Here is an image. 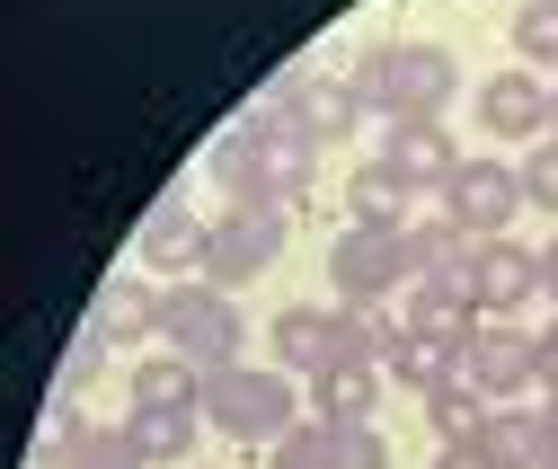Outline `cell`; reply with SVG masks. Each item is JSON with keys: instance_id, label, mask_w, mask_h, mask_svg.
<instances>
[{"instance_id": "6da1fadb", "label": "cell", "mask_w": 558, "mask_h": 469, "mask_svg": "<svg viewBox=\"0 0 558 469\" xmlns=\"http://www.w3.org/2000/svg\"><path fill=\"white\" fill-rule=\"evenodd\" d=\"M345 81H355L364 115H381V124H444V107H452V89H461V62H452L444 45H426V36H390V45H373Z\"/></svg>"}, {"instance_id": "7a4b0ae2", "label": "cell", "mask_w": 558, "mask_h": 469, "mask_svg": "<svg viewBox=\"0 0 558 469\" xmlns=\"http://www.w3.org/2000/svg\"><path fill=\"white\" fill-rule=\"evenodd\" d=\"M204 425L231 434V443H284L302 425V398H293V372L284 363H231V372H204Z\"/></svg>"}, {"instance_id": "3957f363", "label": "cell", "mask_w": 558, "mask_h": 469, "mask_svg": "<svg viewBox=\"0 0 558 469\" xmlns=\"http://www.w3.org/2000/svg\"><path fill=\"white\" fill-rule=\"evenodd\" d=\"M160 337H169V355H186L195 372H231V355L248 346V328H240V310H231L222 284H169Z\"/></svg>"}, {"instance_id": "277c9868", "label": "cell", "mask_w": 558, "mask_h": 469, "mask_svg": "<svg viewBox=\"0 0 558 469\" xmlns=\"http://www.w3.org/2000/svg\"><path fill=\"white\" fill-rule=\"evenodd\" d=\"M293 239V205H231L214 213V248H204V284H257L275 257H284Z\"/></svg>"}, {"instance_id": "5b68a950", "label": "cell", "mask_w": 558, "mask_h": 469, "mask_svg": "<svg viewBox=\"0 0 558 469\" xmlns=\"http://www.w3.org/2000/svg\"><path fill=\"white\" fill-rule=\"evenodd\" d=\"M461 381L487 398V408H514V398L541 381V337H523V328H506V319H478L470 346H461Z\"/></svg>"}, {"instance_id": "8992f818", "label": "cell", "mask_w": 558, "mask_h": 469, "mask_svg": "<svg viewBox=\"0 0 558 469\" xmlns=\"http://www.w3.org/2000/svg\"><path fill=\"white\" fill-rule=\"evenodd\" d=\"M328 284H337V301H390V293H408V248H399V231L345 222V231L328 239Z\"/></svg>"}, {"instance_id": "52a82bcc", "label": "cell", "mask_w": 558, "mask_h": 469, "mask_svg": "<svg viewBox=\"0 0 558 469\" xmlns=\"http://www.w3.org/2000/svg\"><path fill=\"white\" fill-rule=\"evenodd\" d=\"M514 213H523V177L506 160H461V177L444 186V222H461L470 239H506Z\"/></svg>"}, {"instance_id": "ba28073f", "label": "cell", "mask_w": 558, "mask_h": 469, "mask_svg": "<svg viewBox=\"0 0 558 469\" xmlns=\"http://www.w3.org/2000/svg\"><path fill=\"white\" fill-rule=\"evenodd\" d=\"M461 293L487 310V319H514L532 293H541V248H514V239H478L470 248V275Z\"/></svg>"}, {"instance_id": "9c48e42d", "label": "cell", "mask_w": 558, "mask_h": 469, "mask_svg": "<svg viewBox=\"0 0 558 469\" xmlns=\"http://www.w3.org/2000/svg\"><path fill=\"white\" fill-rule=\"evenodd\" d=\"M373 160H381V169H390V177H399L408 195H444V186L461 177V160H470V151L452 143L444 124H390Z\"/></svg>"}, {"instance_id": "30bf717a", "label": "cell", "mask_w": 558, "mask_h": 469, "mask_svg": "<svg viewBox=\"0 0 558 469\" xmlns=\"http://www.w3.org/2000/svg\"><path fill=\"white\" fill-rule=\"evenodd\" d=\"M204 248H214V222H195V205H151L143 231H133V266L143 275H204Z\"/></svg>"}, {"instance_id": "8fae6325", "label": "cell", "mask_w": 558, "mask_h": 469, "mask_svg": "<svg viewBox=\"0 0 558 469\" xmlns=\"http://www.w3.org/2000/svg\"><path fill=\"white\" fill-rule=\"evenodd\" d=\"M478 124L497 143H541L549 133V81L541 72H487L478 81Z\"/></svg>"}, {"instance_id": "7c38bea8", "label": "cell", "mask_w": 558, "mask_h": 469, "mask_svg": "<svg viewBox=\"0 0 558 469\" xmlns=\"http://www.w3.org/2000/svg\"><path fill=\"white\" fill-rule=\"evenodd\" d=\"M160 284H143V275H116V284H98V301H89V337L98 346H143V337H160Z\"/></svg>"}, {"instance_id": "4fadbf2b", "label": "cell", "mask_w": 558, "mask_h": 469, "mask_svg": "<svg viewBox=\"0 0 558 469\" xmlns=\"http://www.w3.org/2000/svg\"><path fill=\"white\" fill-rule=\"evenodd\" d=\"M408 337H426V346H470V328H478V301L444 275H408Z\"/></svg>"}, {"instance_id": "5bb4252c", "label": "cell", "mask_w": 558, "mask_h": 469, "mask_svg": "<svg viewBox=\"0 0 558 469\" xmlns=\"http://www.w3.org/2000/svg\"><path fill=\"white\" fill-rule=\"evenodd\" d=\"M266 355L284 363V372H328V363H337V310H319V301L275 310V328H266Z\"/></svg>"}, {"instance_id": "9a60e30c", "label": "cell", "mask_w": 558, "mask_h": 469, "mask_svg": "<svg viewBox=\"0 0 558 469\" xmlns=\"http://www.w3.org/2000/svg\"><path fill=\"white\" fill-rule=\"evenodd\" d=\"M311 408H319V425H373L381 363H328V372H311Z\"/></svg>"}, {"instance_id": "2e32d148", "label": "cell", "mask_w": 558, "mask_h": 469, "mask_svg": "<svg viewBox=\"0 0 558 469\" xmlns=\"http://www.w3.org/2000/svg\"><path fill=\"white\" fill-rule=\"evenodd\" d=\"M133 452L151 469H195V434H204V408H133L124 417Z\"/></svg>"}, {"instance_id": "e0dca14e", "label": "cell", "mask_w": 558, "mask_h": 469, "mask_svg": "<svg viewBox=\"0 0 558 469\" xmlns=\"http://www.w3.org/2000/svg\"><path fill=\"white\" fill-rule=\"evenodd\" d=\"M399 248H408V275H444V284H461L478 239H470L461 222H444V213H416V222L399 231Z\"/></svg>"}, {"instance_id": "ac0fdd59", "label": "cell", "mask_w": 558, "mask_h": 469, "mask_svg": "<svg viewBox=\"0 0 558 469\" xmlns=\"http://www.w3.org/2000/svg\"><path fill=\"white\" fill-rule=\"evenodd\" d=\"M408 328L390 319V301H337V363H390Z\"/></svg>"}, {"instance_id": "d6986e66", "label": "cell", "mask_w": 558, "mask_h": 469, "mask_svg": "<svg viewBox=\"0 0 558 469\" xmlns=\"http://www.w3.org/2000/svg\"><path fill=\"white\" fill-rule=\"evenodd\" d=\"M541 443H549V434H541L532 408H487V425H478L470 452H478L487 469H541Z\"/></svg>"}, {"instance_id": "ffe728a7", "label": "cell", "mask_w": 558, "mask_h": 469, "mask_svg": "<svg viewBox=\"0 0 558 469\" xmlns=\"http://www.w3.org/2000/svg\"><path fill=\"white\" fill-rule=\"evenodd\" d=\"M124 390H133V408H204V372L186 355H143Z\"/></svg>"}, {"instance_id": "44dd1931", "label": "cell", "mask_w": 558, "mask_h": 469, "mask_svg": "<svg viewBox=\"0 0 558 469\" xmlns=\"http://www.w3.org/2000/svg\"><path fill=\"white\" fill-rule=\"evenodd\" d=\"M345 213H355L364 231H408V186H399L381 160H364L355 186H345Z\"/></svg>"}, {"instance_id": "7402d4cb", "label": "cell", "mask_w": 558, "mask_h": 469, "mask_svg": "<svg viewBox=\"0 0 558 469\" xmlns=\"http://www.w3.org/2000/svg\"><path fill=\"white\" fill-rule=\"evenodd\" d=\"M399 390H416V398H435L444 381H461V346H426V337H399V355L381 363Z\"/></svg>"}, {"instance_id": "603a6c76", "label": "cell", "mask_w": 558, "mask_h": 469, "mask_svg": "<svg viewBox=\"0 0 558 469\" xmlns=\"http://www.w3.org/2000/svg\"><path fill=\"white\" fill-rule=\"evenodd\" d=\"M426 425L444 434V452H452V443H478V425H487V398H478L470 381H444V390L426 398Z\"/></svg>"}, {"instance_id": "cb8c5ba5", "label": "cell", "mask_w": 558, "mask_h": 469, "mask_svg": "<svg viewBox=\"0 0 558 469\" xmlns=\"http://www.w3.org/2000/svg\"><path fill=\"white\" fill-rule=\"evenodd\" d=\"M81 443H89V425H81V398H62V390H53V398H45V434H36V460H53V469H62V460H72Z\"/></svg>"}, {"instance_id": "d4e9b609", "label": "cell", "mask_w": 558, "mask_h": 469, "mask_svg": "<svg viewBox=\"0 0 558 469\" xmlns=\"http://www.w3.org/2000/svg\"><path fill=\"white\" fill-rule=\"evenodd\" d=\"M514 53L558 72V0H523V10H514Z\"/></svg>"}, {"instance_id": "484cf974", "label": "cell", "mask_w": 558, "mask_h": 469, "mask_svg": "<svg viewBox=\"0 0 558 469\" xmlns=\"http://www.w3.org/2000/svg\"><path fill=\"white\" fill-rule=\"evenodd\" d=\"M328 434V469H390V443L373 425H319Z\"/></svg>"}, {"instance_id": "4316f807", "label": "cell", "mask_w": 558, "mask_h": 469, "mask_svg": "<svg viewBox=\"0 0 558 469\" xmlns=\"http://www.w3.org/2000/svg\"><path fill=\"white\" fill-rule=\"evenodd\" d=\"M62 469H151V460L133 452V434H124V425H89V443L62 460Z\"/></svg>"}, {"instance_id": "83f0119b", "label": "cell", "mask_w": 558, "mask_h": 469, "mask_svg": "<svg viewBox=\"0 0 558 469\" xmlns=\"http://www.w3.org/2000/svg\"><path fill=\"white\" fill-rule=\"evenodd\" d=\"M514 177H523V205L558 213V143H532V160H523Z\"/></svg>"}, {"instance_id": "f1b7e54d", "label": "cell", "mask_w": 558, "mask_h": 469, "mask_svg": "<svg viewBox=\"0 0 558 469\" xmlns=\"http://www.w3.org/2000/svg\"><path fill=\"white\" fill-rule=\"evenodd\" d=\"M266 469H328V434L319 425H293L284 443H266Z\"/></svg>"}, {"instance_id": "f546056e", "label": "cell", "mask_w": 558, "mask_h": 469, "mask_svg": "<svg viewBox=\"0 0 558 469\" xmlns=\"http://www.w3.org/2000/svg\"><path fill=\"white\" fill-rule=\"evenodd\" d=\"M98 355H107V346H98V337H81L72 355H62V381H53V390H62V398H81V390L98 381Z\"/></svg>"}, {"instance_id": "4dcf8cb0", "label": "cell", "mask_w": 558, "mask_h": 469, "mask_svg": "<svg viewBox=\"0 0 558 469\" xmlns=\"http://www.w3.org/2000/svg\"><path fill=\"white\" fill-rule=\"evenodd\" d=\"M541 381H549V390H558V319H549V328H541Z\"/></svg>"}, {"instance_id": "1f68e13d", "label": "cell", "mask_w": 558, "mask_h": 469, "mask_svg": "<svg viewBox=\"0 0 558 469\" xmlns=\"http://www.w3.org/2000/svg\"><path fill=\"white\" fill-rule=\"evenodd\" d=\"M541 293H549V301H558V239H549V248H541Z\"/></svg>"}, {"instance_id": "d6a6232c", "label": "cell", "mask_w": 558, "mask_h": 469, "mask_svg": "<svg viewBox=\"0 0 558 469\" xmlns=\"http://www.w3.org/2000/svg\"><path fill=\"white\" fill-rule=\"evenodd\" d=\"M435 469H487V460H478V452H470V443H452V452H444V460H435Z\"/></svg>"}, {"instance_id": "836d02e7", "label": "cell", "mask_w": 558, "mask_h": 469, "mask_svg": "<svg viewBox=\"0 0 558 469\" xmlns=\"http://www.w3.org/2000/svg\"><path fill=\"white\" fill-rule=\"evenodd\" d=\"M549 143H558V81H549Z\"/></svg>"}, {"instance_id": "e575fe53", "label": "cell", "mask_w": 558, "mask_h": 469, "mask_svg": "<svg viewBox=\"0 0 558 469\" xmlns=\"http://www.w3.org/2000/svg\"><path fill=\"white\" fill-rule=\"evenodd\" d=\"M541 469H558V434H549V443H541Z\"/></svg>"}]
</instances>
